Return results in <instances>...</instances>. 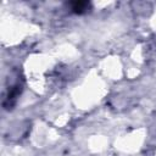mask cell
I'll list each match as a JSON object with an SVG mask.
<instances>
[{
	"label": "cell",
	"mask_w": 156,
	"mask_h": 156,
	"mask_svg": "<svg viewBox=\"0 0 156 156\" xmlns=\"http://www.w3.org/2000/svg\"><path fill=\"white\" fill-rule=\"evenodd\" d=\"M69 5L74 13H84L90 9V2L88 1H72Z\"/></svg>",
	"instance_id": "6da1fadb"
}]
</instances>
